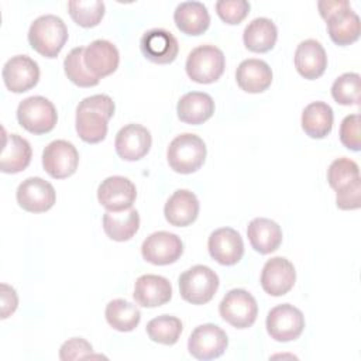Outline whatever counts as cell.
Masks as SVG:
<instances>
[{"label": "cell", "instance_id": "5bb4252c", "mask_svg": "<svg viewBox=\"0 0 361 361\" xmlns=\"http://www.w3.org/2000/svg\"><path fill=\"white\" fill-rule=\"evenodd\" d=\"M3 80L6 87L14 93L32 89L39 79L38 63L27 55H16L3 66Z\"/></svg>", "mask_w": 361, "mask_h": 361}, {"label": "cell", "instance_id": "f1b7e54d", "mask_svg": "<svg viewBox=\"0 0 361 361\" xmlns=\"http://www.w3.org/2000/svg\"><path fill=\"white\" fill-rule=\"evenodd\" d=\"M140 227V214L135 209L121 212H106L103 214V230L114 241L130 240Z\"/></svg>", "mask_w": 361, "mask_h": 361}, {"label": "cell", "instance_id": "ba28073f", "mask_svg": "<svg viewBox=\"0 0 361 361\" xmlns=\"http://www.w3.org/2000/svg\"><path fill=\"white\" fill-rule=\"evenodd\" d=\"M267 331L275 341L286 343L296 340L305 329L303 313L289 303L272 307L267 316Z\"/></svg>", "mask_w": 361, "mask_h": 361}, {"label": "cell", "instance_id": "d6a6232c", "mask_svg": "<svg viewBox=\"0 0 361 361\" xmlns=\"http://www.w3.org/2000/svg\"><path fill=\"white\" fill-rule=\"evenodd\" d=\"M104 314L107 323L117 331H131L141 320L140 309L126 299L110 300Z\"/></svg>", "mask_w": 361, "mask_h": 361}, {"label": "cell", "instance_id": "d4e9b609", "mask_svg": "<svg viewBox=\"0 0 361 361\" xmlns=\"http://www.w3.org/2000/svg\"><path fill=\"white\" fill-rule=\"evenodd\" d=\"M237 85L247 93H261L272 83V71L262 59L243 61L235 71Z\"/></svg>", "mask_w": 361, "mask_h": 361}, {"label": "cell", "instance_id": "7c38bea8", "mask_svg": "<svg viewBox=\"0 0 361 361\" xmlns=\"http://www.w3.org/2000/svg\"><path fill=\"white\" fill-rule=\"evenodd\" d=\"M135 197V185L124 176H109L97 188V200L109 212L131 209Z\"/></svg>", "mask_w": 361, "mask_h": 361}, {"label": "cell", "instance_id": "3957f363", "mask_svg": "<svg viewBox=\"0 0 361 361\" xmlns=\"http://www.w3.org/2000/svg\"><path fill=\"white\" fill-rule=\"evenodd\" d=\"M166 158L169 166L178 173L196 172L206 159V144L199 135L183 133L171 141Z\"/></svg>", "mask_w": 361, "mask_h": 361}, {"label": "cell", "instance_id": "9c48e42d", "mask_svg": "<svg viewBox=\"0 0 361 361\" xmlns=\"http://www.w3.org/2000/svg\"><path fill=\"white\" fill-rule=\"evenodd\" d=\"M79 154L75 145L66 140L49 142L42 152V166L55 179H63L76 172Z\"/></svg>", "mask_w": 361, "mask_h": 361}, {"label": "cell", "instance_id": "52a82bcc", "mask_svg": "<svg viewBox=\"0 0 361 361\" xmlns=\"http://www.w3.org/2000/svg\"><path fill=\"white\" fill-rule=\"evenodd\" d=\"M223 320L237 329H248L258 314L257 300L245 289H231L219 305Z\"/></svg>", "mask_w": 361, "mask_h": 361}, {"label": "cell", "instance_id": "7a4b0ae2", "mask_svg": "<svg viewBox=\"0 0 361 361\" xmlns=\"http://www.w3.org/2000/svg\"><path fill=\"white\" fill-rule=\"evenodd\" d=\"M68 41V28L62 18L45 14L35 18L28 30V42L45 58H56Z\"/></svg>", "mask_w": 361, "mask_h": 361}, {"label": "cell", "instance_id": "30bf717a", "mask_svg": "<svg viewBox=\"0 0 361 361\" xmlns=\"http://www.w3.org/2000/svg\"><path fill=\"white\" fill-rule=\"evenodd\" d=\"M228 344L227 334L213 323L197 326L188 341L189 353L197 360H213L220 357Z\"/></svg>", "mask_w": 361, "mask_h": 361}, {"label": "cell", "instance_id": "74e56055", "mask_svg": "<svg viewBox=\"0 0 361 361\" xmlns=\"http://www.w3.org/2000/svg\"><path fill=\"white\" fill-rule=\"evenodd\" d=\"M216 11L224 23L238 24L247 17L250 3L245 0H219L216 3Z\"/></svg>", "mask_w": 361, "mask_h": 361}, {"label": "cell", "instance_id": "1f68e13d", "mask_svg": "<svg viewBox=\"0 0 361 361\" xmlns=\"http://www.w3.org/2000/svg\"><path fill=\"white\" fill-rule=\"evenodd\" d=\"M327 180L337 195L345 193L357 186H361L360 168L357 162L350 158H337L327 169Z\"/></svg>", "mask_w": 361, "mask_h": 361}, {"label": "cell", "instance_id": "8992f818", "mask_svg": "<svg viewBox=\"0 0 361 361\" xmlns=\"http://www.w3.org/2000/svg\"><path fill=\"white\" fill-rule=\"evenodd\" d=\"M17 120L27 131L32 134L49 133L58 120L56 109L44 96H30L20 102L17 107Z\"/></svg>", "mask_w": 361, "mask_h": 361}, {"label": "cell", "instance_id": "ac0fdd59", "mask_svg": "<svg viewBox=\"0 0 361 361\" xmlns=\"http://www.w3.org/2000/svg\"><path fill=\"white\" fill-rule=\"evenodd\" d=\"M207 248L212 258L221 265H234L244 254L243 238L240 233L231 227L214 230L209 237Z\"/></svg>", "mask_w": 361, "mask_h": 361}, {"label": "cell", "instance_id": "ab89813d", "mask_svg": "<svg viewBox=\"0 0 361 361\" xmlns=\"http://www.w3.org/2000/svg\"><path fill=\"white\" fill-rule=\"evenodd\" d=\"M93 351V347L90 343H87L85 338L73 337L68 341H65L59 348V358L62 361L68 360H79L90 355Z\"/></svg>", "mask_w": 361, "mask_h": 361}, {"label": "cell", "instance_id": "f35d334b", "mask_svg": "<svg viewBox=\"0 0 361 361\" xmlns=\"http://www.w3.org/2000/svg\"><path fill=\"white\" fill-rule=\"evenodd\" d=\"M340 141L345 148L351 151H360V114L355 113L343 118L340 126Z\"/></svg>", "mask_w": 361, "mask_h": 361}, {"label": "cell", "instance_id": "f546056e", "mask_svg": "<svg viewBox=\"0 0 361 361\" xmlns=\"http://www.w3.org/2000/svg\"><path fill=\"white\" fill-rule=\"evenodd\" d=\"M278 38V30L272 20L267 17L254 18L244 30L243 41L247 49L252 52H267L274 48Z\"/></svg>", "mask_w": 361, "mask_h": 361}, {"label": "cell", "instance_id": "83f0119b", "mask_svg": "<svg viewBox=\"0 0 361 361\" xmlns=\"http://www.w3.org/2000/svg\"><path fill=\"white\" fill-rule=\"evenodd\" d=\"M173 21L183 34L200 35L209 28L210 16L203 3L183 1L175 8Z\"/></svg>", "mask_w": 361, "mask_h": 361}, {"label": "cell", "instance_id": "44dd1931", "mask_svg": "<svg viewBox=\"0 0 361 361\" xmlns=\"http://www.w3.org/2000/svg\"><path fill=\"white\" fill-rule=\"evenodd\" d=\"M327 31L337 45H350L360 38V17L351 10L350 3L330 13L326 18Z\"/></svg>", "mask_w": 361, "mask_h": 361}, {"label": "cell", "instance_id": "836d02e7", "mask_svg": "<svg viewBox=\"0 0 361 361\" xmlns=\"http://www.w3.org/2000/svg\"><path fill=\"white\" fill-rule=\"evenodd\" d=\"M182 329L183 326L180 319L169 314H162L148 322L147 334L155 343L172 345L179 340Z\"/></svg>", "mask_w": 361, "mask_h": 361}, {"label": "cell", "instance_id": "cb8c5ba5", "mask_svg": "<svg viewBox=\"0 0 361 361\" xmlns=\"http://www.w3.org/2000/svg\"><path fill=\"white\" fill-rule=\"evenodd\" d=\"M31 145L18 134L4 131L3 149L0 155V169L4 173H17L24 171L31 162Z\"/></svg>", "mask_w": 361, "mask_h": 361}, {"label": "cell", "instance_id": "8d00e7d4", "mask_svg": "<svg viewBox=\"0 0 361 361\" xmlns=\"http://www.w3.org/2000/svg\"><path fill=\"white\" fill-rule=\"evenodd\" d=\"M361 79L358 73L347 72L338 76L331 86L333 99L343 106L360 104Z\"/></svg>", "mask_w": 361, "mask_h": 361}, {"label": "cell", "instance_id": "5b68a950", "mask_svg": "<svg viewBox=\"0 0 361 361\" xmlns=\"http://www.w3.org/2000/svg\"><path fill=\"white\" fill-rule=\"evenodd\" d=\"M224 54L214 45H200L192 49L186 59V73L197 83H213L224 72Z\"/></svg>", "mask_w": 361, "mask_h": 361}, {"label": "cell", "instance_id": "d6986e66", "mask_svg": "<svg viewBox=\"0 0 361 361\" xmlns=\"http://www.w3.org/2000/svg\"><path fill=\"white\" fill-rule=\"evenodd\" d=\"M83 61L89 72L97 79L111 75L120 62V54L116 45L107 39H96L85 47Z\"/></svg>", "mask_w": 361, "mask_h": 361}, {"label": "cell", "instance_id": "b9f144b4", "mask_svg": "<svg viewBox=\"0 0 361 361\" xmlns=\"http://www.w3.org/2000/svg\"><path fill=\"white\" fill-rule=\"evenodd\" d=\"M345 4H348L347 0H323V1L317 3V7H319V11H320V16L323 18H326L330 13L336 11L337 8H340Z\"/></svg>", "mask_w": 361, "mask_h": 361}, {"label": "cell", "instance_id": "4316f807", "mask_svg": "<svg viewBox=\"0 0 361 361\" xmlns=\"http://www.w3.org/2000/svg\"><path fill=\"white\" fill-rule=\"evenodd\" d=\"M180 121L197 126L209 120L214 113V102L210 94L203 92L185 93L176 106Z\"/></svg>", "mask_w": 361, "mask_h": 361}, {"label": "cell", "instance_id": "9a60e30c", "mask_svg": "<svg viewBox=\"0 0 361 361\" xmlns=\"http://www.w3.org/2000/svg\"><path fill=\"white\" fill-rule=\"evenodd\" d=\"M296 281L293 264L283 257L268 259L261 272V286L271 296H282L288 293Z\"/></svg>", "mask_w": 361, "mask_h": 361}, {"label": "cell", "instance_id": "60d3db41", "mask_svg": "<svg viewBox=\"0 0 361 361\" xmlns=\"http://www.w3.org/2000/svg\"><path fill=\"white\" fill-rule=\"evenodd\" d=\"M1 289V319H7L11 313L16 312L18 305V298L14 288L8 286L7 283L0 285Z\"/></svg>", "mask_w": 361, "mask_h": 361}, {"label": "cell", "instance_id": "4fadbf2b", "mask_svg": "<svg viewBox=\"0 0 361 361\" xmlns=\"http://www.w3.org/2000/svg\"><path fill=\"white\" fill-rule=\"evenodd\" d=\"M18 204L31 213H42L49 210L56 199L54 186L39 176H31L23 180L17 188Z\"/></svg>", "mask_w": 361, "mask_h": 361}, {"label": "cell", "instance_id": "6da1fadb", "mask_svg": "<svg viewBox=\"0 0 361 361\" xmlns=\"http://www.w3.org/2000/svg\"><path fill=\"white\" fill-rule=\"evenodd\" d=\"M114 102L107 94H93L79 102L76 107V131L89 144H97L106 138L109 120L114 114Z\"/></svg>", "mask_w": 361, "mask_h": 361}, {"label": "cell", "instance_id": "7402d4cb", "mask_svg": "<svg viewBox=\"0 0 361 361\" xmlns=\"http://www.w3.org/2000/svg\"><path fill=\"white\" fill-rule=\"evenodd\" d=\"M295 68L305 79L320 78L327 68V55L323 45L316 39L302 41L295 51Z\"/></svg>", "mask_w": 361, "mask_h": 361}, {"label": "cell", "instance_id": "ffe728a7", "mask_svg": "<svg viewBox=\"0 0 361 361\" xmlns=\"http://www.w3.org/2000/svg\"><path fill=\"white\" fill-rule=\"evenodd\" d=\"M133 296L142 307H157L171 300L172 286L165 276L147 274L135 281Z\"/></svg>", "mask_w": 361, "mask_h": 361}, {"label": "cell", "instance_id": "4dcf8cb0", "mask_svg": "<svg viewBox=\"0 0 361 361\" xmlns=\"http://www.w3.org/2000/svg\"><path fill=\"white\" fill-rule=\"evenodd\" d=\"M333 109L324 102H312L302 111V128L310 138H324L333 128Z\"/></svg>", "mask_w": 361, "mask_h": 361}, {"label": "cell", "instance_id": "484cf974", "mask_svg": "<svg viewBox=\"0 0 361 361\" xmlns=\"http://www.w3.org/2000/svg\"><path fill=\"white\" fill-rule=\"evenodd\" d=\"M247 235L251 247L259 254H271L276 251L282 243V230L279 224L265 217L251 220L247 227Z\"/></svg>", "mask_w": 361, "mask_h": 361}, {"label": "cell", "instance_id": "603a6c76", "mask_svg": "<svg viewBox=\"0 0 361 361\" xmlns=\"http://www.w3.org/2000/svg\"><path fill=\"white\" fill-rule=\"evenodd\" d=\"M164 214L169 224L186 227L197 219L199 200L193 192L188 189H178L166 200Z\"/></svg>", "mask_w": 361, "mask_h": 361}, {"label": "cell", "instance_id": "277c9868", "mask_svg": "<svg viewBox=\"0 0 361 361\" xmlns=\"http://www.w3.org/2000/svg\"><path fill=\"white\" fill-rule=\"evenodd\" d=\"M219 276L206 265H193L179 276L180 296L192 305L210 302L217 292Z\"/></svg>", "mask_w": 361, "mask_h": 361}, {"label": "cell", "instance_id": "2e32d148", "mask_svg": "<svg viewBox=\"0 0 361 361\" xmlns=\"http://www.w3.org/2000/svg\"><path fill=\"white\" fill-rule=\"evenodd\" d=\"M140 49L148 61L165 65L175 61L178 56L179 45L172 32L164 28H152L144 32L141 37Z\"/></svg>", "mask_w": 361, "mask_h": 361}, {"label": "cell", "instance_id": "e0dca14e", "mask_svg": "<svg viewBox=\"0 0 361 361\" xmlns=\"http://www.w3.org/2000/svg\"><path fill=\"white\" fill-rule=\"evenodd\" d=\"M152 138L149 130L141 124H127L116 135L114 147L117 155L124 161H138L151 148Z\"/></svg>", "mask_w": 361, "mask_h": 361}, {"label": "cell", "instance_id": "8fae6325", "mask_svg": "<svg viewBox=\"0 0 361 361\" xmlns=\"http://www.w3.org/2000/svg\"><path fill=\"white\" fill-rule=\"evenodd\" d=\"M182 252V240L169 231H155L149 234L141 245V254L144 259L154 265L173 264L180 258Z\"/></svg>", "mask_w": 361, "mask_h": 361}, {"label": "cell", "instance_id": "d590c367", "mask_svg": "<svg viewBox=\"0 0 361 361\" xmlns=\"http://www.w3.org/2000/svg\"><path fill=\"white\" fill-rule=\"evenodd\" d=\"M73 21L85 28L97 25L104 16V3L100 0H73L68 3Z\"/></svg>", "mask_w": 361, "mask_h": 361}, {"label": "cell", "instance_id": "e575fe53", "mask_svg": "<svg viewBox=\"0 0 361 361\" xmlns=\"http://www.w3.org/2000/svg\"><path fill=\"white\" fill-rule=\"evenodd\" d=\"M83 55H85V47H76L66 55L63 61L65 75L71 82H73L80 87H92V86H96L100 79H97L89 72V69L85 65Z\"/></svg>", "mask_w": 361, "mask_h": 361}]
</instances>
